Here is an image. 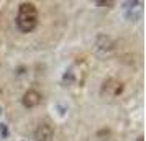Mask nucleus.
Wrapping results in <instances>:
<instances>
[{"instance_id":"1","label":"nucleus","mask_w":146,"mask_h":141,"mask_svg":"<svg viewBox=\"0 0 146 141\" xmlns=\"http://www.w3.org/2000/svg\"><path fill=\"white\" fill-rule=\"evenodd\" d=\"M17 26L21 33H30L33 31L38 25V10L33 3L25 2L18 7V15H17Z\"/></svg>"},{"instance_id":"2","label":"nucleus","mask_w":146,"mask_h":141,"mask_svg":"<svg viewBox=\"0 0 146 141\" xmlns=\"http://www.w3.org/2000/svg\"><path fill=\"white\" fill-rule=\"evenodd\" d=\"M123 92V82H120L118 79H107L102 85V95L105 97H118Z\"/></svg>"},{"instance_id":"4","label":"nucleus","mask_w":146,"mask_h":141,"mask_svg":"<svg viewBox=\"0 0 146 141\" xmlns=\"http://www.w3.org/2000/svg\"><path fill=\"white\" fill-rule=\"evenodd\" d=\"M94 46H95V49H97L99 53H110L113 49V40L110 36H107V34H99V36L95 38Z\"/></svg>"},{"instance_id":"8","label":"nucleus","mask_w":146,"mask_h":141,"mask_svg":"<svg viewBox=\"0 0 146 141\" xmlns=\"http://www.w3.org/2000/svg\"><path fill=\"white\" fill-rule=\"evenodd\" d=\"M0 115H2V107H0Z\"/></svg>"},{"instance_id":"3","label":"nucleus","mask_w":146,"mask_h":141,"mask_svg":"<svg viewBox=\"0 0 146 141\" xmlns=\"http://www.w3.org/2000/svg\"><path fill=\"white\" fill-rule=\"evenodd\" d=\"M21 102H23V105L27 108H35L41 103V94L38 90H35V89H30V90H27L23 94Z\"/></svg>"},{"instance_id":"6","label":"nucleus","mask_w":146,"mask_h":141,"mask_svg":"<svg viewBox=\"0 0 146 141\" xmlns=\"http://www.w3.org/2000/svg\"><path fill=\"white\" fill-rule=\"evenodd\" d=\"M8 138V126L5 123L0 125V140H7Z\"/></svg>"},{"instance_id":"7","label":"nucleus","mask_w":146,"mask_h":141,"mask_svg":"<svg viewBox=\"0 0 146 141\" xmlns=\"http://www.w3.org/2000/svg\"><path fill=\"white\" fill-rule=\"evenodd\" d=\"M138 141H143V138H141V136H139V138H138Z\"/></svg>"},{"instance_id":"5","label":"nucleus","mask_w":146,"mask_h":141,"mask_svg":"<svg viewBox=\"0 0 146 141\" xmlns=\"http://www.w3.org/2000/svg\"><path fill=\"white\" fill-rule=\"evenodd\" d=\"M54 134V130L51 125H48V123H41L38 125V128L35 130V140L36 141H49L53 138Z\"/></svg>"}]
</instances>
